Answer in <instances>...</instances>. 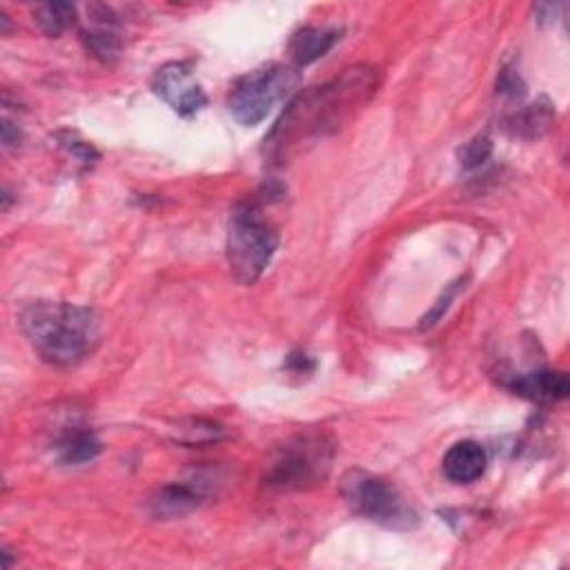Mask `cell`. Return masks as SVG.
Masks as SVG:
<instances>
[{
    "label": "cell",
    "instance_id": "obj_1",
    "mask_svg": "<svg viewBox=\"0 0 570 570\" xmlns=\"http://www.w3.org/2000/svg\"><path fill=\"white\" fill-rule=\"evenodd\" d=\"M377 87L379 70L356 65L322 87L296 94L266 138V154L270 161H286L299 143L337 132L377 94Z\"/></svg>",
    "mask_w": 570,
    "mask_h": 570
},
{
    "label": "cell",
    "instance_id": "obj_2",
    "mask_svg": "<svg viewBox=\"0 0 570 570\" xmlns=\"http://www.w3.org/2000/svg\"><path fill=\"white\" fill-rule=\"evenodd\" d=\"M19 324L36 354L57 368L81 364L100 339L94 310L65 301L29 303L23 307Z\"/></svg>",
    "mask_w": 570,
    "mask_h": 570
},
{
    "label": "cell",
    "instance_id": "obj_3",
    "mask_svg": "<svg viewBox=\"0 0 570 570\" xmlns=\"http://www.w3.org/2000/svg\"><path fill=\"white\" fill-rule=\"evenodd\" d=\"M279 247V234L254 203L234 207L228 228V264L241 286H254Z\"/></svg>",
    "mask_w": 570,
    "mask_h": 570
},
{
    "label": "cell",
    "instance_id": "obj_4",
    "mask_svg": "<svg viewBox=\"0 0 570 570\" xmlns=\"http://www.w3.org/2000/svg\"><path fill=\"white\" fill-rule=\"evenodd\" d=\"M335 459V446L324 433H301L277 448L266 469V484L279 490H307L322 484Z\"/></svg>",
    "mask_w": 570,
    "mask_h": 570
},
{
    "label": "cell",
    "instance_id": "obj_5",
    "mask_svg": "<svg viewBox=\"0 0 570 570\" xmlns=\"http://www.w3.org/2000/svg\"><path fill=\"white\" fill-rule=\"evenodd\" d=\"M341 495L352 512L388 529L417 526L420 514L405 497L384 477L366 471H348L341 480Z\"/></svg>",
    "mask_w": 570,
    "mask_h": 570
},
{
    "label": "cell",
    "instance_id": "obj_6",
    "mask_svg": "<svg viewBox=\"0 0 570 570\" xmlns=\"http://www.w3.org/2000/svg\"><path fill=\"white\" fill-rule=\"evenodd\" d=\"M301 85V74L290 65H268L237 81L228 96V110L245 128L268 119L281 100L292 96Z\"/></svg>",
    "mask_w": 570,
    "mask_h": 570
},
{
    "label": "cell",
    "instance_id": "obj_7",
    "mask_svg": "<svg viewBox=\"0 0 570 570\" xmlns=\"http://www.w3.org/2000/svg\"><path fill=\"white\" fill-rule=\"evenodd\" d=\"M151 89L157 92L181 117H192L201 112L207 102L203 87L194 81L192 63H183V61L168 63L154 74Z\"/></svg>",
    "mask_w": 570,
    "mask_h": 570
},
{
    "label": "cell",
    "instance_id": "obj_8",
    "mask_svg": "<svg viewBox=\"0 0 570 570\" xmlns=\"http://www.w3.org/2000/svg\"><path fill=\"white\" fill-rule=\"evenodd\" d=\"M207 480L194 477L159 488L147 499V512L154 520H174L196 510L207 497Z\"/></svg>",
    "mask_w": 570,
    "mask_h": 570
},
{
    "label": "cell",
    "instance_id": "obj_9",
    "mask_svg": "<svg viewBox=\"0 0 570 570\" xmlns=\"http://www.w3.org/2000/svg\"><path fill=\"white\" fill-rule=\"evenodd\" d=\"M488 454L477 441H457L444 457V475L452 484H473L484 477Z\"/></svg>",
    "mask_w": 570,
    "mask_h": 570
},
{
    "label": "cell",
    "instance_id": "obj_10",
    "mask_svg": "<svg viewBox=\"0 0 570 570\" xmlns=\"http://www.w3.org/2000/svg\"><path fill=\"white\" fill-rule=\"evenodd\" d=\"M508 388L512 395L537 403H555L570 392L568 377L561 371H535L512 379Z\"/></svg>",
    "mask_w": 570,
    "mask_h": 570
},
{
    "label": "cell",
    "instance_id": "obj_11",
    "mask_svg": "<svg viewBox=\"0 0 570 570\" xmlns=\"http://www.w3.org/2000/svg\"><path fill=\"white\" fill-rule=\"evenodd\" d=\"M341 32L335 27H303L294 34L290 43V57L296 68L313 65L315 61L324 59L335 43L341 38Z\"/></svg>",
    "mask_w": 570,
    "mask_h": 570
},
{
    "label": "cell",
    "instance_id": "obj_12",
    "mask_svg": "<svg viewBox=\"0 0 570 570\" xmlns=\"http://www.w3.org/2000/svg\"><path fill=\"white\" fill-rule=\"evenodd\" d=\"M555 119V110H553V102L548 98H539L535 100L533 106L520 110L517 114H512L506 121V128L514 134V136H522V138H539L548 132V128L553 125Z\"/></svg>",
    "mask_w": 570,
    "mask_h": 570
},
{
    "label": "cell",
    "instance_id": "obj_13",
    "mask_svg": "<svg viewBox=\"0 0 570 570\" xmlns=\"http://www.w3.org/2000/svg\"><path fill=\"white\" fill-rule=\"evenodd\" d=\"M83 43L89 54L100 63H114L121 54V38L112 29V25L98 23L94 29L83 32Z\"/></svg>",
    "mask_w": 570,
    "mask_h": 570
},
{
    "label": "cell",
    "instance_id": "obj_14",
    "mask_svg": "<svg viewBox=\"0 0 570 570\" xmlns=\"http://www.w3.org/2000/svg\"><path fill=\"white\" fill-rule=\"evenodd\" d=\"M59 452H61L63 463H70V465L85 463V461H92L94 457H98L100 441L96 439L94 433L74 430V433L65 435V439L59 444Z\"/></svg>",
    "mask_w": 570,
    "mask_h": 570
},
{
    "label": "cell",
    "instance_id": "obj_15",
    "mask_svg": "<svg viewBox=\"0 0 570 570\" xmlns=\"http://www.w3.org/2000/svg\"><path fill=\"white\" fill-rule=\"evenodd\" d=\"M34 16L45 34L59 36L74 23L76 8L70 3H45V5L36 8Z\"/></svg>",
    "mask_w": 570,
    "mask_h": 570
},
{
    "label": "cell",
    "instance_id": "obj_16",
    "mask_svg": "<svg viewBox=\"0 0 570 570\" xmlns=\"http://www.w3.org/2000/svg\"><path fill=\"white\" fill-rule=\"evenodd\" d=\"M490 154H493V141L486 134H480L459 149V163L465 170H473L484 166L490 159Z\"/></svg>",
    "mask_w": 570,
    "mask_h": 570
},
{
    "label": "cell",
    "instance_id": "obj_17",
    "mask_svg": "<svg viewBox=\"0 0 570 570\" xmlns=\"http://www.w3.org/2000/svg\"><path fill=\"white\" fill-rule=\"evenodd\" d=\"M61 145H63L68 151H72L74 157H76L78 161H83V163H94V161L98 159V151H96L89 143L78 141V138H74L72 134H63Z\"/></svg>",
    "mask_w": 570,
    "mask_h": 570
},
{
    "label": "cell",
    "instance_id": "obj_18",
    "mask_svg": "<svg viewBox=\"0 0 570 570\" xmlns=\"http://www.w3.org/2000/svg\"><path fill=\"white\" fill-rule=\"evenodd\" d=\"M497 92L506 94V96H512V98L524 96V83H522L520 74L512 72V70H504L499 74V81H497Z\"/></svg>",
    "mask_w": 570,
    "mask_h": 570
},
{
    "label": "cell",
    "instance_id": "obj_19",
    "mask_svg": "<svg viewBox=\"0 0 570 570\" xmlns=\"http://www.w3.org/2000/svg\"><path fill=\"white\" fill-rule=\"evenodd\" d=\"M288 371L296 373V375H301V373L307 375V373L315 371V364L305 354H290L288 356Z\"/></svg>",
    "mask_w": 570,
    "mask_h": 570
},
{
    "label": "cell",
    "instance_id": "obj_20",
    "mask_svg": "<svg viewBox=\"0 0 570 570\" xmlns=\"http://www.w3.org/2000/svg\"><path fill=\"white\" fill-rule=\"evenodd\" d=\"M19 143H21V130L14 128V123L10 119H5L3 121V145H5V149L19 147Z\"/></svg>",
    "mask_w": 570,
    "mask_h": 570
}]
</instances>
